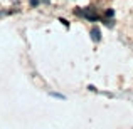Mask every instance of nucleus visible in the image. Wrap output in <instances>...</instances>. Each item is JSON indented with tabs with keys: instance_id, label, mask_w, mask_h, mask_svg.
Returning <instances> with one entry per match:
<instances>
[{
	"instance_id": "obj_1",
	"label": "nucleus",
	"mask_w": 133,
	"mask_h": 129,
	"mask_svg": "<svg viewBox=\"0 0 133 129\" xmlns=\"http://www.w3.org/2000/svg\"><path fill=\"white\" fill-rule=\"evenodd\" d=\"M91 39H93L94 42H98V40L101 39V32H99V29H93V30H91Z\"/></svg>"
},
{
	"instance_id": "obj_2",
	"label": "nucleus",
	"mask_w": 133,
	"mask_h": 129,
	"mask_svg": "<svg viewBox=\"0 0 133 129\" xmlns=\"http://www.w3.org/2000/svg\"><path fill=\"white\" fill-rule=\"evenodd\" d=\"M30 5H34V7H36V5H37V0H30Z\"/></svg>"
}]
</instances>
